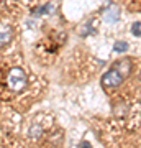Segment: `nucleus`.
<instances>
[{
  "label": "nucleus",
  "mask_w": 141,
  "mask_h": 148,
  "mask_svg": "<svg viewBox=\"0 0 141 148\" xmlns=\"http://www.w3.org/2000/svg\"><path fill=\"white\" fill-rule=\"evenodd\" d=\"M7 86L13 92H21L28 86V76L21 68H12L7 76Z\"/></svg>",
  "instance_id": "1"
},
{
  "label": "nucleus",
  "mask_w": 141,
  "mask_h": 148,
  "mask_svg": "<svg viewBox=\"0 0 141 148\" xmlns=\"http://www.w3.org/2000/svg\"><path fill=\"white\" fill-rule=\"evenodd\" d=\"M123 79H125V76L116 68H112L102 76V86H104V89H115L123 82Z\"/></svg>",
  "instance_id": "2"
},
{
  "label": "nucleus",
  "mask_w": 141,
  "mask_h": 148,
  "mask_svg": "<svg viewBox=\"0 0 141 148\" xmlns=\"http://www.w3.org/2000/svg\"><path fill=\"white\" fill-rule=\"evenodd\" d=\"M102 13H104V20L107 21V23H116V21L120 20V8H118V5H115L112 0L107 2V8H105Z\"/></svg>",
  "instance_id": "3"
},
{
  "label": "nucleus",
  "mask_w": 141,
  "mask_h": 148,
  "mask_svg": "<svg viewBox=\"0 0 141 148\" xmlns=\"http://www.w3.org/2000/svg\"><path fill=\"white\" fill-rule=\"evenodd\" d=\"M13 28L10 25H5V23H0V46H7L8 43L13 40Z\"/></svg>",
  "instance_id": "4"
},
{
  "label": "nucleus",
  "mask_w": 141,
  "mask_h": 148,
  "mask_svg": "<svg viewBox=\"0 0 141 148\" xmlns=\"http://www.w3.org/2000/svg\"><path fill=\"white\" fill-rule=\"evenodd\" d=\"M112 68H116L126 77V76L130 74V71H131V61H130V59H120V61H116Z\"/></svg>",
  "instance_id": "5"
},
{
  "label": "nucleus",
  "mask_w": 141,
  "mask_h": 148,
  "mask_svg": "<svg viewBox=\"0 0 141 148\" xmlns=\"http://www.w3.org/2000/svg\"><path fill=\"white\" fill-rule=\"evenodd\" d=\"M28 137L33 138V140H38V138L43 137V128L40 125H31L30 130H28Z\"/></svg>",
  "instance_id": "6"
},
{
  "label": "nucleus",
  "mask_w": 141,
  "mask_h": 148,
  "mask_svg": "<svg viewBox=\"0 0 141 148\" xmlns=\"http://www.w3.org/2000/svg\"><path fill=\"white\" fill-rule=\"evenodd\" d=\"M92 23H94V21H92V20H89L87 23H85V25H84V27H80V30H79V35H80L82 38L89 36L90 33H95V30L92 28Z\"/></svg>",
  "instance_id": "7"
},
{
  "label": "nucleus",
  "mask_w": 141,
  "mask_h": 148,
  "mask_svg": "<svg viewBox=\"0 0 141 148\" xmlns=\"http://www.w3.org/2000/svg\"><path fill=\"white\" fill-rule=\"evenodd\" d=\"M113 51H115V53H120V54L126 53V51H128V43L126 41H116L115 45H113Z\"/></svg>",
  "instance_id": "8"
},
{
  "label": "nucleus",
  "mask_w": 141,
  "mask_h": 148,
  "mask_svg": "<svg viewBox=\"0 0 141 148\" xmlns=\"http://www.w3.org/2000/svg\"><path fill=\"white\" fill-rule=\"evenodd\" d=\"M126 110H128V106L126 104H118V106H115V115L116 117H125Z\"/></svg>",
  "instance_id": "9"
},
{
  "label": "nucleus",
  "mask_w": 141,
  "mask_h": 148,
  "mask_svg": "<svg viewBox=\"0 0 141 148\" xmlns=\"http://www.w3.org/2000/svg\"><path fill=\"white\" fill-rule=\"evenodd\" d=\"M31 15H35V16L46 15V7H35V8H31Z\"/></svg>",
  "instance_id": "10"
},
{
  "label": "nucleus",
  "mask_w": 141,
  "mask_h": 148,
  "mask_svg": "<svg viewBox=\"0 0 141 148\" xmlns=\"http://www.w3.org/2000/svg\"><path fill=\"white\" fill-rule=\"evenodd\" d=\"M141 23L140 21H135V23H133V25H131V33H133V35H135V36H141Z\"/></svg>",
  "instance_id": "11"
},
{
  "label": "nucleus",
  "mask_w": 141,
  "mask_h": 148,
  "mask_svg": "<svg viewBox=\"0 0 141 148\" xmlns=\"http://www.w3.org/2000/svg\"><path fill=\"white\" fill-rule=\"evenodd\" d=\"M46 15H52V13H54V10H56V7L52 5V3H46Z\"/></svg>",
  "instance_id": "12"
},
{
  "label": "nucleus",
  "mask_w": 141,
  "mask_h": 148,
  "mask_svg": "<svg viewBox=\"0 0 141 148\" xmlns=\"http://www.w3.org/2000/svg\"><path fill=\"white\" fill-rule=\"evenodd\" d=\"M80 145H82V147H90V143H89V142H82Z\"/></svg>",
  "instance_id": "13"
},
{
  "label": "nucleus",
  "mask_w": 141,
  "mask_h": 148,
  "mask_svg": "<svg viewBox=\"0 0 141 148\" xmlns=\"http://www.w3.org/2000/svg\"><path fill=\"white\" fill-rule=\"evenodd\" d=\"M138 79H140V82H141V71H140V74H138Z\"/></svg>",
  "instance_id": "14"
}]
</instances>
